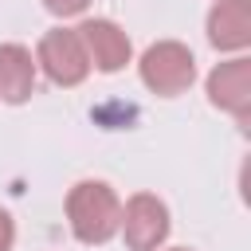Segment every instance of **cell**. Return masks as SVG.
<instances>
[{"label": "cell", "mask_w": 251, "mask_h": 251, "mask_svg": "<svg viewBox=\"0 0 251 251\" xmlns=\"http://www.w3.org/2000/svg\"><path fill=\"white\" fill-rule=\"evenodd\" d=\"M67 220L82 243H106L122 224V200L106 180H78L67 196Z\"/></svg>", "instance_id": "6da1fadb"}, {"label": "cell", "mask_w": 251, "mask_h": 251, "mask_svg": "<svg viewBox=\"0 0 251 251\" xmlns=\"http://www.w3.org/2000/svg\"><path fill=\"white\" fill-rule=\"evenodd\" d=\"M192 78H196V59L176 39H161L141 55V82L161 98L184 94L192 86Z\"/></svg>", "instance_id": "7a4b0ae2"}, {"label": "cell", "mask_w": 251, "mask_h": 251, "mask_svg": "<svg viewBox=\"0 0 251 251\" xmlns=\"http://www.w3.org/2000/svg\"><path fill=\"white\" fill-rule=\"evenodd\" d=\"M35 67H43V75H47L55 86H78V82L90 75V59H86V47H82L78 31H71V27H51V31L39 39Z\"/></svg>", "instance_id": "3957f363"}, {"label": "cell", "mask_w": 251, "mask_h": 251, "mask_svg": "<svg viewBox=\"0 0 251 251\" xmlns=\"http://www.w3.org/2000/svg\"><path fill=\"white\" fill-rule=\"evenodd\" d=\"M118 231L126 235V247L129 251H157L165 243V235H169V208L153 192H137L122 208Z\"/></svg>", "instance_id": "277c9868"}, {"label": "cell", "mask_w": 251, "mask_h": 251, "mask_svg": "<svg viewBox=\"0 0 251 251\" xmlns=\"http://www.w3.org/2000/svg\"><path fill=\"white\" fill-rule=\"evenodd\" d=\"M208 98L212 106L235 114L239 122H247V110H251V59H227L220 63L212 75H208Z\"/></svg>", "instance_id": "5b68a950"}, {"label": "cell", "mask_w": 251, "mask_h": 251, "mask_svg": "<svg viewBox=\"0 0 251 251\" xmlns=\"http://www.w3.org/2000/svg\"><path fill=\"white\" fill-rule=\"evenodd\" d=\"M75 31H78V39H82V47H86V59H90L98 71L114 75V71H122V67L129 63V35H126L114 20H86V24L75 27Z\"/></svg>", "instance_id": "8992f818"}, {"label": "cell", "mask_w": 251, "mask_h": 251, "mask_svg": "<svg viewBox=\"0 0 251 251\" xmlns=\"http://www.w3.org/2000/svg\"><path fill=\"white\" fill-rule=\"evenodd\" d=\"M208 39L220 51H243L251 43V0H216L208 12Z\"/></svg>", "instance_id": "52a82bcc"}, {"label": "cell", "mask_w": 251, "mask_h": 251, "mask_svg": "<svg viewBox=\"0 0 251 251\" xmlns=\"http://www.w3.org/2000/svg\"><path fill=\"white\" fill-rule=\"evenodd\" d=\"M35 90V59L20 43H0V98L20 106Z\"/></svg>", "instance_id": "ba28073f"}, {"label": "cell", "mask_w": 251, "mask_h": 251, "mask_svg": "<svg viewBox=\"0 0 251 251\" xmlns=\"http://www.w3.org/2000/svg\"><path fill=\"white\" fill-rule=\"evenodd\" d=\"M47 4V12H55V16H78L90 0H43Z\"/></svg>", "instance_id": "9c48e42d"}, {"label": "cell", "mask_w": 251, "mask_h": 251, "mask_svg": "<svg viewBox=\"0 0 251 251\" xmlns=\"http://www.w3.org/2000/svg\"><path fill=\"white\" fill-rule=\"evenodd\" d=\"M12 239H16V224H12V216L0 208V251H12Z\"/></svg>", "instance_id": "30bf717a"}, {"label": "cell", "mask_w": 251, "mask_h": 251, "mask_svg": "<svg viewBox=\"0 0 251 251\" xmlns=\"http://www.w3.org/2000/svg\"><path fill=\"white\" fill-rule=\"evenodd\" d=\"M173 251H188V247H173Z\"/></svg>", "instance_id": "8fae6325"}]
</instances>
